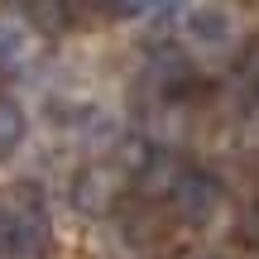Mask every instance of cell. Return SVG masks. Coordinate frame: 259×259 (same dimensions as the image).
<instances>
[{
	"label": "cell",
	"instance_id": "6da1fadb",
	"mask_svg": "<svg viewBox=\"0 0 259 259\" xmlns=\"http://www.w3.org/2000/svg\"><path fill=\"white\" fill-rule=\"evenodd\" d=\"M187 34L206 48H226L235 38V15L231 5H216V0H202V5L187 15Z\"/></svg>",
	"mask_w": 259,
	"mask_h": 259
},
{
	"label": "cell",
	"instance_id": "7a4b0ae2",
	"mask_svg": "<svg viewBox=\"0 0 259 259\" xmlns=\"http://www.w3.org/2000/svg\"><path fill=\"white\" fill-rule=\"evenodd\" d=\"M19 5H24L29 29H38V34H63L72 24V5L67 0H19Z\"/></svg>",
	"mask_w": 259,
	"mask_h": 259
},
{
	"label": "cell",
	"instance_id": "3957f363",
	"mask_svg": "<svg viewBox=\"0 0 259 259\" xmlns=\"http://www.w3.org/2000/svg\"><path fill=\"white\" fill-rule=\"evenodd\" d=\"M178 192H183V197H178V202L187 206V216H197V211L206 216V211H211V202H216V187L206 183V178H187V183L178 187Z\"/></svg>",
	"mask_w": 259,
	"mask_h": 259
},
{
	"label": "cell",
	"instance_id": "277c9868",
	"mask_svg": "<svg viewBox=\"0 0 259 259\" xmlns=\"http://www.w3.org/2000/svg\"><path fill=\"white\" fill-rule=\"evenodd\" d=\"M24 53H29V34L0 15V63H19Z\"/></svg>",
	"mask_w": 259,
	"mask_h": 259
},
{
	"label": "cell",
	"instance_id": "5b68a950",
	"mask_svg": "<svg viewBox=\"0 0 259 259\" xmlns=\"http://www.w3.org/2000/svg\"><path fill=\"white\" fill-rule=\"evenodd\" d=\"M19 139H24V115H19V106L0 101V158H5Z\"/></svg>",
	"mask_w": 259,
	"mask_h": 259
},
{
	"label": "cell",
	"instance_id": "8992f818",
	"mask_svg": "<svg viewBox=\"0 0 259 259\" xmlns=\"http://www.w3.org/2000/svg\"><path fill=\"white\" fill-rule=\"evenodd\" d=\"M130 10H149V15H168L173 0H130Z\"/></svg>",
	"mask_w": 259,
	"mask_h": 259
},
{
	"label": "cell",
	"instance_id": "52a82bcc",
	"mask_svg": "<svg viewBox=\"0 0 259 259\" xmlns=\"http://www.w3.org/2000/svg\"><path fill=\"white\" fill-rule=\"evenodd\" d=\"M245 72H250L254 87H259V44H250V53H245Z\"/></svg>",
	"mask_w": 259,
	"mask_h": 259
}]
</instances>
